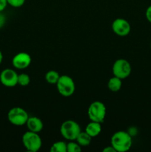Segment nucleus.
<instances>
[{"label":"nucleus","mask_w":151,"mask_h":152,"mask_svg":"<svg viewBox=\"0 0 151 152\" xmlns=\"http://www.w3.org/2000/svg\"><path fill=\"white\" fill-rule=\"evenodd\" d=\"M112 30L119 37H126L130 34L131 27L128 21L122 18H118L113 22Z\"/></svg>","instance_id":"nucleus-9"},{"label":"nucleus","mask_w":151,"mask_h":152,"mask_svg":"<svg viewBox=\"0 0 151 152\" xmlns=\"http://www.w3.org/2000/svg\"><path fill=\"white\" fill-rule=\"evenodd\" d=\"M22 140L25 148H26L27 151L30 152L38 151L42 145L41 138L40 137L38 133L30 131H28L24 134Z\"/></svg>","instance_id":"nucleus-4"},{"label":"nucleus","mask_w":151,"mask_h":152,"mask_svg":"<svg viewBox=\"0 0 151 152\" xmlns=\"http://www.w3.org/2000/svg\"><path fill=\"white\" fill-rule=\"evenodd\" d=\"M85 132L92 138L99 136L101 132H102V126H101V123L91 121L86 126Z\"/></svg>","instance_id":"nucleus-12"},{"label":"nucleus","mask_w":151,"mask_h":152,"mask_svg":"<svg viewBox=\"0 0 151 152\" xmlns=\"http://www.w3.org/2000/svg\"><path fill=\"white\" fill-rule=\"evenodd\" d=\"M30 83V78L28 74L22 73L18 74V85L21 86H27Z\"/></svg>","instance_id":"nucleus-17"},{"label":"nucleus","mask_w":151,"mask_h":152,"mask_svg":"<svg viewBox=\"0 0 151 152\" xmlns=\"http://www.w3.org/2000/svg\"><path fill=\"white\" fill-rule=\"evenodd\" d=\"M60 75L56 71H49L45 74V80L50 84H56L59 80Z\"/></svg>","instance_id":"nucleus-15"},{"label":"nucleus","mask_w":151,"mask_h":152,"mask_svg":"<svg viewBox=\"0 0 151 152\" xmlns=\"http://www.w3.org/2000/svg\"><path fill=\"white\" fill-rule=\"evenodd\" d=\"M81 151V146L78 142L71 140L67 143V152H79Z\"/></svg>","instance_id":"nucleus-18"},{"label":"nucleus","mask_w":151,"mask_h":152,"mask_svg":"<svg viewBox=\"0 0 151 152\" xmlns=\"http://www.w3.org/2000/svg\"><path fill=\"white\" fill-rule=\"evenodd\" d=\"M7 4L13 7H20L24 5L25 0H7Z\"/></svg>","instance_id":"nucleus-19"},{"label":"nucleus","mask_w":151,"mask_h":152,"mask_svg":"<svg viewBox=\"0 0 151 152\" xmlns=\"http://www.w3.org/2000/svg\"><path fill=\"white\" fill-rule=\"evenodd\" d=\"M2 60H3V54L2 53H1V50H0V65H1V63L2 62Z\"/></svg>","instance_id":"nucleus-23"},{"label":"nucleus","mask_w":151,"mask_h":152,"mask_svg":"<svg viewBox=\"0 0 151 152\" xmlns=\"http://www.w3.org/2000/svg\"><path fill=\"white\" fill-rule=\"evenodd\" d=\"M50 152H67V143L63 141H57L51 145Z\"/></svg>","instance_id":"nucleus-16"},{"label":"nucleus","mask_w":151,"mask_h":152,"mask_svg":"<svg viewBox=\"0 0 151 152\" xmlns=\"http://www.w3.org/2000/svg\"><path fill=\"white\" fill-rule=\"evenodd\" d=\"M29 116L28 112L24 108L20 107H14L11 108L7 113V120L11 123L16 126H22L26 125Z\"/></svg>","instance_id":"nucleus-6"},{"label":"nucleus","mask_w":151,"mask_h":152,"mask_svg":"<svg viewBox=\"0 0 151 152\" xmlns=\"http://www.w3.org/2000/svg\"><path fill=\"white\" fill-rule=\"evenodd\" d=\"M0 82L5 87H14L18 85V74L13 69L6 68L0 74Z\"/></svg>","instance_id":"nucleus-8"},{"label":"nucleus","mask_w":151,"mask_h":152,"mask_svg":"<svg viewBox=\"0 0 151 152\" xmlns=\"http://www.w3.org/2000/svg\"><path fill=\"white\" fill-rule=\"evenodd\" d=\"M31 63V57L30 54L25 52H20L15 55L12 59L13 66L16 69L22 70L28 68Z\"/></svg>","instance_id":"nucleus-10"},{"label":"nucleus","mask_w":151,"mask_h":152,"mask_svg":"<svg viewBox=\"0 0 151 152\" xmlns=\"http://www.w3.org/2000/svg\"><path fill=\"white\" fill-rule=\"evenodd\" d=\"M103 152H116V151L112 145H110V146H107L106 148H104Z\"/></svg>","instance_id":"nucleus-22"},{"label":"nucleus","mask_w":151,"mask_h":152,"mask_svg":"<svg viewBox=\"0 0 151 152\" xmlns=\"http://www.w3.org/2000/svg\"><path fill=\"white\" fill-rule=\"evenodd\" d=\"M81 146H88L92 140V137L86 132H81L76 139Z\"/></svg>","instance_id":"nucleus-14"},{"label":"nucleus","mask_w":151,"mask_h":152,"mask_svg":"<svg viewBox=\"0 0 151 152\" xmlns=\"http://www.w3.org/2000/svg\"><path fill=\"white\" fill-rule=\"evenodd\" d=\"M145 16H146V19H147L148 22L151 24V5L147 8L146 12H145Z\"/></svg>","instance_id":"nucleus-20"},{"label":"nucleus","mask_w":151,"mask_h":152,"mask_svg":"<svg viewBox=\"0 0 151 152\" xmlns=\"http://www.w3.org/2000/svg\"><path fill=\"white\" fill-rule=\"evenodd\" d=\"M26 126L28 130L36 133L41 132L44 127L41 120L37 117H29L26 123Z\"/></svg>","instance_id":"nucleus-11"},{"label":"nucleus","mask_w":151,"mask_h":152,"mask_svg":"<svg viewBox=\"0 0 151 152\" xmlns=\"http://www.w3.org/2000/svg\"><path fill=\"white\" fill-rule=\"evenodd\" d=\"M106 107L103 102L95 101L92 102L87 110V115L90 121L102 123L106 117Z\"/></svg>","instance_id":"nucleus-3"},{"label":"nucleus","mask_w":151,"mask_h":152,"mask_svg":"<svg viewBox=\"0 0 151 152\" xmlns=\"http://www.w3.org/2000/svg\"><path fill=\"white\" fill-rule=\"evenodd\" d=\"M81 132V128H80L79 125L74 120H66L61 125V134L65 139L68 140H76Z\"/></svg>","instance_id":"nucleus-2"},{"label":"nucleus","mask_w":151,"mask_h":152,"mask_svg":"<svg viewBox=\"0 0 151 152\" xmlns=\"http://www.w3.org/2000/svg\"><path fill=\"white\" fill-rule=\"evenodd\" d=\"M56 85L59 93L65 97L72 96L75 92V83L73 80L68 75L60 76Z\"/></svg>","instance_id":"nucleus-5"},{"label":"nucleus","mask_w":151,"mask_h":152,"mask_svg":"<svg viewBox=\"0 0 151 152\" xmlns=\"http://www.w3.org/2000/svg\"><path fill=\"white\" fill-rule=\"evenodd\" d=\"M108 88L110 91L113 92H117L121 88L122 86V80L116 77H113L108 81L107 83Z\"/></svg>","instance_id":"nucleus-13"},{"label":"nucleus","mask_w":151,"mask_h":152,"mask_svg":"<svg viewBox=\"0 0 151 152\" xmlns=\"http://www.w3.org/2000/svg\"><path fill=\"white\" fill-rule=\"evenodd\" d=\"M7 5V0H0V13L6 8Z\"/></svg>","instance_id":"nucleus-21"},{"label":"nucleus","mask_w":151,"mask_h":152,"mask_svg":"<svg viewBox=\"0 0 151 152\" xmlns=\"http://www.w3.org/2000/svg\"><path fill=\"white\" fill-rule=\"evenodd\" d=\"M133 140L130 134L124 131H119L111 137V145L116 152H125L130 149Z\"/></svg>","instance_id":"nucleus-1"},{"label":"nucleus","mask_w":151,"mask_h":152,"mask_svg":"<svg viewBox=\"0 0 151 152\" xmlns=\"http://www.w3.org/2000/svg\"><path fill=\"white\" fill-rule=\"evenodd\" d=\"M132 68L130 63L124 59H118L113 65V74L115 77L124 80L130 75Z\"/></svg>","instance_id":"nucleus-7"}]
</instances>
